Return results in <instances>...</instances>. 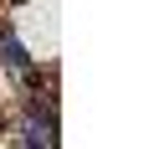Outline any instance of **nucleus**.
<instances>
[{
  "label": "nucleus",
  "instance_id": "f257e3e1",
  "mask_svg": "<svg viewBox=\"0 0 154 149\" xmlns=\"http://www.w3.org/2000/svg\"><path fill=\"white\" fill-rule=\"evenodd\" d=\"M0 51H5V62H11V67H26V62H31V57H26V46H21V41H16L11 31L0 36Z\"/></svg>",
  "mask_w": 154,
  "mask_h": 149
},
{
  "label": "nucleus",
  "instance_id": "f03ea898",
  "mask_svg": "<svg viewBox=\"0 0 154 149\" xmlns=\"http://www.w3.org/2000/svg\"><path fill=\"white\" fill-rule=\"evenodd\" d=\"M26 149H41V139H31V144H26Z\"/></svg>",
  "mask_w": 154,
  "mask_h": 149
}]
</instances>
